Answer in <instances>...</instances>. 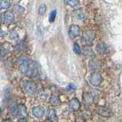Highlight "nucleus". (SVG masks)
I'll return each instance as SVG.
<instances>
[{"mask_svg":"<svg viewBox=\"0 0 122 122\" xmlns=\"http://www.w3.org/2000/svg\"><path fill=\"white\" fill-rule=\"evenodd\" d=\"M18 61L19 63V70L22 74L29 76V77L36 76L38 70L36 62L29 60V58L23 55L19 58Z\"/></svg>","mask_w":122,"mask_h":122,"instance_id":"1","label":"nucleus"},{"mask_svg":"<svg viewBox=\"0 0 122 122\" xmlns=\"http://www.w3.org/2000/svg\"><path fill=\"white\" fill-rule=\"evenodd\" d=\"M22 89L29 95H34L36 92V85L32 81L30 80H25L22 84Z\"/></svg>","mask_w":122,"mask_h":122,"instance_id":"2","label":"nucleus"},{"mask_svg":"<svg viewBox=\"0 0 122 122\" xmlns=\"http://www.w3.org/2000/svg\"><path fill=\"white\" fill-rule=\"evenodd\" d=\"M89 81L90 83L92 84V85L95 87L99 86L101 83L102 82V76L99 72H92L89 77Z\"/></svg>","mask_w":122,"mask_h":122,"instance_id":"3","label":"nucleus"},{"mask_svg":"<svg viewBox=\"0 0 122 122\" xmlns=\"http://www.w3.org/2000/svg\"><path fill=\"white\" fill-rule=\"evenodd\" d=\"M69 36H70L71 39H75V38L79 36L80 33H81V29L79 28V26L76 25H71L69 28Z\"/></svg>","mask_w":122,"mask_h":122,"instance_id":"4","label":"nucleus"},{"mask_svg":"<svg viewBox=\"0 0 122 122\" xmlns=\"http://www.w3.org/2000/svg\"><path fill=\"white\" fill-rule=\"evenodd\" d=\"M80 106H81V104H80V102L78 98L76 97H74L72 98L70 102L68 104V107H69V110L71 111H78L80 108Z\"/></svg>","mask_w":122,"mask_h":122,"instance_id":"5","label":"nucleus"},{"mask_svg":"<svg viewBox=\"0 0 122 122\" xmlns=\"http://www.w3.org/2000/svg\"><path fill=\"white\" fill-rule=\"evenodd\" d=\"M2 20L5 24H10L14 20V15L12 12H5L2 15Z\"/></svg>","mask_w":122,"mask_h":122,"instance_id":"6","label":"nucleus"},{"mask_svg":"<svg viewBox=\"0 0 122 122\" xmlns=\"http://www.w3.org/2000/svg\"><path fill=\"white\" fill-rule=\"evenodd\" d=\"M32 114L36 117H41L45 114V109L41 106H36L32 108Z\"/></svg>","mask_w":122,"mask_h":122,"instance_id":"7","label":"nucleus"},{"mask_svg":"<svg viewBox=\"0 0 122 122\" xmlns=\"http://www.w3.org/2000/svg\"><path fill=\"white\" fill-rule=\"evenodd\" d=\"M101 66H102V63L97 58H93L89 61V68L92 70H97L101 68Z\"/></svg>","mask_w":122,"mask_h":122,"instance_id":"8","label":"nucleus"},{"mask_svg":"<svg viewBox=\"0 0 122 122\" xmlns=\"http://www.w3.org/2000/svg\"><path fill=\"white\" fill-rule=\"evenodd\" d=\"M95 38V33L92 32V31H88V32H85V34L84 35V40L88 44H91L92 42H93Z\"/></svg>","mask_w":122,"mask_h":122,"instance_id":"9","label":"nucleus"},{"mask_svg":"<svg viewBox=\"0 0 122 122\" xmlns=\"http://www.w3.org/2000/svg\"><path fill=\"white\" fill-rule=\"evenodd\" d=\"M97 112L100 114L101 116H103V117H109L110 116V111L108 108L107 107H104V106H99L97 107Z\"/></svg>","mask_w":122,"mask_h":122,"instance_id":"10","label":"nucleus"},{"mask_svg":"<svg viewBox=\"0 0 122 122\" xmlns=\"http://www.w3.org/2000/svg\"><path fill=\"white\" fill-rule=\"evenodd\" d=\"M22 108H20L19 106H13L9 110L10 114H11L12 116H14V117L19 116L20 114H22Z\"/></svg>","mask_w":122,"mask_h":122,"instance_id":"11","label":"nucleus"},{"mask_svg":"<svg viewBox=\"0 0 122 122\" xmlns=\"http://www.w3.org/2000/svg\"><path fill=\"white\" fill-rule=\"evenodd\" d=\"M96 50L99 54H105L107 52V45L105 43H99L96 46Z\"/></svg>","mask_w":122,"mask_h":122,"instance_id":"12","label":"nucleus"},{"mask_svg":"<svg viewBox=\"0 0 122 122\" xmlns=\"http://www.w3.org/2000/svg\"><path fill=\"white\" fill-rule=\"evenodd\" d=\"M60 103H61V102H60V98H59L58 95H53L51 97V98H50V104L53 107H56V106L59 105Z\"/></svg>","mask_w":122,"mask_h":122,"instance_id":"13","label":"nucleus"},{"mask_svg":"<svg viewBox=\"0 0 122 122\" xmlns=\"http://www.w3.org/2000/svg\"><path fill=\"white\" fill-rule=\"evenodd\" d=\"M14 12L17 14H22L25 12V8L20 5H14Z\"/></svg>","mask_w":122,"mask_h":122,"instance_id":"14","label":"nucleus"},{"mask_svg":"<svg viewBox=\"0 0 122 122\" xmlns=\"http://www.w3.org/2000/svg\"><path fill=\"white\" fill-rule=\"evenodd\" d=\"M48 118L51 121H58V117L56 114H55V111L53 109H51L48 111Z\"/></svg>","mask_w":122,"mask_h":122,"instance_id":"15","label":"nucleus"},{"mask_svg":"<svg viewBox=\"0 0 122 122\" xmlns=\"http://www.w3.org/2000/svg\"><path fill=\"white\" fill-rule=\"evenodd\" d=\"M9 6H10L9 0H1L0 7H1L2 9H9Z\"/></svg>","mask_w":122,"mask_h":122,"instance_id":"16","label":"nucleus"},{"mask_svg":"<svg viewBox=\"0 0 122 122\" xmlns=\"http://www.w3.org/2000/svg\"><path fill=\"white\" fill-rule=\"evenodd\" d=\"M65 2L68 5H70L71 7L77 6L79 4L78 0H65Z\"/></svg>","mask_w":122,"mask_h":122,"instance_id":"17","label":"nucleus"},{"mask_svg":"<svg viewBox=\"0 0 122 122\" xmlns=\"http://www.w3.org/2000/svg\"><path fill=\"white\" fill-rule=\"evenodd\" d=\"M74 51L76 55H81V47H80V45L77 42L74 43Z\"/></svg>","mask_w":122,"mask_h":122,"instance_id":"18","label":"nucleus"},{"mask_svg":"<svg viewBox=\"0 0 122 122\" xmlns=\"http://www.w3.org/2000/svg\"><path fill=\"white\" fill-rule=\"evenodd\" d=\"M56 14H57L56 10H53V11H51L50 12V15H49V22H55V18H56Z\"/></svg>","mask_w":122,"mask_h":122,"instance_id":"19","label":"nucleus"},{"mask_svg":"<svg viewBox=\"0 0 122 122\" xmlns=\"http://www.w3.org/2000/svg\"><path fill=\"white\" fill-rule=\"evenodd\" d=\"M46 5H45V4H41L39 8V15H44V14L45 13V12H46Z\"/></svg>","mask_w":122,"mask_h":122,"instance_id":"20","label":"nucleus"},{"mask_svg":"<svg viewBox=\"0 0 122 122\" xmlns=\"http://www.w3.org/2000/svg\"><path fill=\"white\" fill-rule=\"evenodd\" d=\"M24 48H25V44H24V42H21L19 43V45H17L15 48V51L17 52V51H20L24 49Z\"/></svg>","mask_w":122,"mask_h":122,"instance_id":"21","label":"nucleus"},{"mask_svg":"<svg viewBox=\"0 0 122 122\" xmlns=\"http://www.w3.org/2000/svg\"><path fill=\"white\" fill-rule=\"evenodd\" d=\"M84 50H85V55H86L87 56H92V55H94L92 49L91 48H85Z\"/></svg>","mask_w":122,"mask_h":122,"instance_id":"22","label":"nucleus"},{"mask_svg":"<svg viewBox=\"0 0 122 122\" xmlns=\"http://www.w3.org/2000/svg\"><path fill=\"white\" fill-rule=\"evenodd\" d=\"M9 36L11 38V39H13V40H17L19 39L18 34H17L15 32H14V31H11V32H10Z\"/></svg>","mask_w":122,"mask_h":122,"instance_id":"23","label":"nucleus"},{"mask_svg":"<svg viewBox=\"0 0 122 122\" xmlns=\"http://www.w3.org/2000/svg\"><path fill=\"white\" fill-rule=\"evenodd\" d=\"M68 88L70 90H75L76 88V86L75 85H73V84H70V85L68 86Z\"/></svg>","mask_w":122,"mask_h":122,"instance_id":"24","label":"nucleus"},{"mask_svg":"<svg viewBox=\"0 0 122 122\" xmlns=\"http://www.w3.org/2000/svg\"><path fill=\"white\" fill-rule=\"evenodd\" d=\"M19 122H28L25 119H24V118H22V119H20L19 121Z\"/></svg>","mask_w":122,"mask_h":122,"instance_id":"25","label":"nucleus"},{"mask_svg":"<svg viewBox=\"0 0 122 122\" xmlns=\"http://www.w3.org/2000/svg\"><path fill=\"white\" fill-rule=\"evenodd\" d=\"M4 32H3V31L1 29V35H0V36H1V37H3V36H4Z\"/></svg>","mask_w":122,"mask_h":122,"instance_id":"26","label":"nucleus"},{"mask_svg":"<svg viewBox=\"0 0 122 122\" xmlns=\"http://www.w3.org/2000/svg\"><path fill=\"white\" fill-rule=\"evenodd\" d=\"M2 122H12V121H11L10 120H5V121H3Z\"/></svg>","mask_w":122,"mask_h":122,"instance_id":"27","label":"nucleus"}]
</instances>
